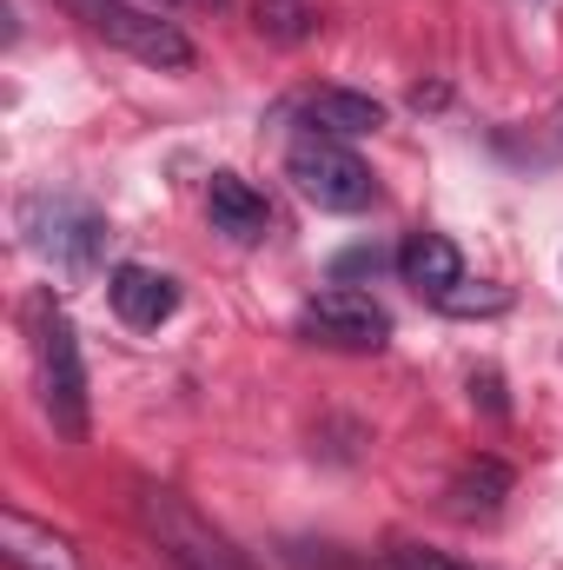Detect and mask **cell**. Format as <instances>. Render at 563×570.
<instances>
[{"label":"cell","instance_id":"3","mask_svg":"<svg viewBox=\"0 0 563 570\" xmlns=\"http://www.w3.org/2000/svg\"><path fill=\"white\" fill-rule=\"evenodd\" d=\"M285 179H292L318 213H365V206L378 199L372 166H365L345 140H325V134L292 140V153H285Z\"/></svg>","mask_w":563,"mask_h":570},{"label":"cell","instance_id":"15","mask_svg":"<svg viewBox=\"0 0 563 570\" xmlns=\"http://www.w3.org/2000/svg\"><path fill=\"white\" fill-rule=\"evenodd\" d=\"M352 273H372V279H378V273H385V253H378V246L345 253V259H338V279H352Z\"/></svg>","mask_w":563,"mask_h":570},{"label":"cell","instance_id":"7","mask_svg":"<svg viewBox=\"0 0 563 570\" xmlns=\"http://www.w3.org/2000/svg\"><path fill=\"white\" fill-rule=\"evenodd\" d=\"M298 114H305L312 134H325V140H365V134L385 127V107H378L372 94H352V87H318V94L298 100Z\"/></svg>","mask_w":563,"mask_h":570},{"label":"cell","instance_id":"5","mask_svg":"<svg viewBox=\"0 0 563 570\" xmlns=\"http://www.w3.org/2000/svg\"><path fill=\"white\" fill-rule=\"evenodd\" d=\"M298 332H305V338H318V345H338V352H378V345L392 338V312H385L372 292L325 285L318 298H305Z\"/></svg>","mask_w":563,"mask_h":570},{"label":"cell","instance_id":"11","mask_svg":"<svg viewBox=\"0 0 563 570\" xmlns=\"http://www.w3.org/2000/svg\"><path fill=\"white\" fill-rule=\"evenodd\" d=\"M398 273L431 292V298H444L451 285H464V259H457V246L444 239V233H412L405 246H398Z\"/></svg>","mask_w":563,"mask_h":570},{"label":"cell","instance_id":"14","mask_svg":"<svg viewBox=\"0 0 563 570\" xmlns=\"http://www.w3.org/2000/svg\"><path fill=\"white\" fill-rule=\"evenodd\" d=\"M437 305H444V312H464V318H471V312H504L511 298H504L497 285H484V292H464V285H451V292H444Z\"/></svg>","mask_w":563,"mask_h":570},{"label":"cell","instance_id":"4","mask_svg":"<svg viewBox=\"0 0 563 570\" xmlns=\"http://www.w3.org/2000/svg\"><path fill=\"white\" fill-rule=\"evenodd\" d=\"M80 13H87V27H93L100 40L127 47L134 60L159 67V73H186V67H192V40H186L172 20L146 13V7H127V0H80Z\"/></svg>","mask_w":563,"mask_h":570},{"label":"cell","instance_id":"1","mask_svg":"<svg viewBox=\"0 0 563 570\" xmlns=\"http://www.w3.org/2000/svg\"><path fill=\"white\" fill-rule=\"evenodd\" d=\"M20 239H27L53 273L80 279V273H93L100 253H107V219H100L87 199H73V193H33V199H20Z\"/></svg>","mask_w":563,"mask_h":570},{"label":"cell","instance_id":"16","mask_svg":"<svg viewBox=\"0 0 563 570\" xmlns=\"http://www.w3.org/2000/svg\"><path fill=\"white\" fill-rule=\"evenodd\" d=\"M451 570H464V564H451Z\"/></svg>","mask_w":563,"mask_h":570},{"label":"cell","instance_id":"10","mask_svg":"<svg viewBox=\"0 0 563 570\" xmlns=\"http://www.w3.org/2000/svg\"><path fill=\"white\" fill-rule=\"evenodd\" d=\"M0 551H7L13 570H80L73 544H67L60 531L33 524V518H20V511H0Z\"/></svg>","mask_w":563,"mask_h":570},{"label":"cell","instance_id":"6","mask_svg":"<svg viewBox=\"0 0 563 570\" xmlns=\"http://www.w3.org/2000/svg\"><path fill=\"white\" fill-rule=\"evenodd\" d=\"M140 518H146V531L159 538V551H172L179 570H253L219 531H206L172 491H140Z\"/></svg>","mask_w":563,"mask_h":570},{"label":"cell","instance_id":"2","mask_svg":"<svg viewBox=\"0 0 563 570\" xmlns=\"http://www.w3.org/2000/svg\"><path fill=\"white\" fill-rule=\"evenodd\" d=\"M33 365H40V405L60 438H87V365H80V338L67 325L60 305H33Z\"/></svg>","mask_w":563,"mask_h":570},{"label":"cell","instance_id":"9","mask_svg":"<svg viewBox=\"0 0 563 570\" xmlns=\"http://www.w3.org/2000/svg\"><path fill=\"white\" fill-rule=\"evenodd\" d=\"M107 298H113V312L127 318V325H166L172 318V305H179V285L166 279V273H152V266H120L113 279H107Z\"/></svg>","mask_w":563,"mask_h":570},{"label":"cell","instance_id":"13","mask_svg":"<svg viewBox=\"0 0 563 570\" xmlns=\"http://www.w3.org/2000/svg\"><path fill=\"white\" fill-rule=\"evenodd\" d=\"M253 20H259V33L279 40V47H298V40L312 33V7H305V0H259Z\"/></svg>","mask_w":563,"mask_h":570},{"label":"cell","instance_id":"12","mask_svg":"<svg viewBox=\"0 0 563 570\" xmlns=\"http://www.w3.org/2000/svg\"><path fill=\"white\" fill-rule=\"evenodd\" d=\"M451 518H497L504 511V498H511V464H497V458H477V464H464L457 478H451Z\"/></svg>","mask_w":563,"mask_h":570},{"label":"cell","instance_id":"8","mask_svg":"<svg viewBox=\"0 0 563 570\" xmlns=\"http://www.w3.org/2000/svg\"><path fill=\"white\" fill-rule=\"evenodd\" d=\"M206 213H213V226H219L226 239H266V226H273L266 193H259L253 179H239V173H213V186H206Z\"/></svg>","mask_w":563,"mask_h":570}]
</instances>
